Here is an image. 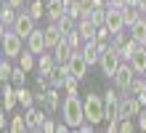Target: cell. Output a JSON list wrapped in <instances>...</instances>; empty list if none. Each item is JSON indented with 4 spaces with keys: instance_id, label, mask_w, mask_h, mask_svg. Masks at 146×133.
<instances>
[{
    "instance_id": "obj_31",
    "label": "cell",
    "mask_w": 146,
    "mask_h": 133,
    "mask_svg": "<svg viewBox=\"0 0 146 133\" xmlns=\"http://www.w3.org/2000/svg\"><path fill=\"white\" fill-rule=\"evenodd\" d=\"M125 5H138V0H125Z\"/></svg>"
},
{
    "instance_id": "obj_12",
    "label": "cell",
    "mask_w": 146,
    "mask_h": 133,
    "mask_svg": "<svg viewBox=\"0 0 146 133\" xmlns=\"http://www.w3.org/2000/svg\"><path fill=\"white\" fill-rule=\"evenodd\" d=\"M16 5H11L8 0H3V8H0V29H11L16 21Z\"/></svg>"
},
{
    "instance_id": "obj_1",
    "label": "cell",
    "mask_w": 146,
    "mask_h": 133,
    "mask_svg": "<svg viewBox=\"0 0 146 133\" xmlns=\"http://www.w3.org/2000/svg\"><path fill=\"white\" fill-rule=\"evenodd\" d=\"M61 117L72 130H77L85 122V106H82V99L77 93H66V99L61 101Z\"/></svg>"
},
{
    "instance_id": "obj_13",
    "label": "cell",
    "mask_w": 146,
    "mask_h": 133,
    "mask_svg": "<svg viewBox=\"0 0 146 133\" xmlns=\"http://www.w3.org/2000/svg\"><path fill=\"white\" fill-rule=\"evenodd\" d=\"M66 13V0H45V16L50 21H58Z\"/></svg>"
},
{
    "instance_id": "obj_14",
    "label": "cell",
    "mask_w": 146,
    "mask_h": 133,
    "mask_svg": "<svg viewBox=\"0 0 146 133\" xmlns=\"http://www.w3.org/2000/svg\"><path fill=\"white\" fill-rule=\"evenodd\" d=\"M130 64L135 69V75H146V45H138L130 56Z\"/></svg>"
},
{
    "instance_id": "obj_18",
    "label": "cell",
    "mask_w": 146,
    "mask_h": 133,
    "mask_svg": "<svg viewBox=\"0 0 146 133\" xmlns=\"http://www.w3.org/2000/svg\"><path fill=\"white\" fill-rule=\"evenodd\" d=\"M16 104H19V99H16V85L13 83H3V106L11 112Z\"/></svg>"
},
{
    "instance_id": "obj_27",
    "label": "cell",
    "mask_w": 146,
    "mask_h": 133,
    "mask_svg": "<svg viewBox=\"0 0 146 133\" xmlns=\"http://www.w3.org/2000/svg\"><path fill=\"white\" fill-rule=\"evenodd\" d=\"M77 83H80V80H77L74 75H69V77L64 80V91L66 93H77Z\"/></svg>"
},
{
    "instance_id": "obj_4",
    "label": "cell",
    "mask_w": 146,
    "mask_h": 133,
    "mask_svg": "<svg viewBox=\"0 0 146 133\" xmlns=\"http://www.w3.org/2000/svg\"><path fill=\"white\" fill-rule=\"evenodd\" d=\"M141 43H135L133 37H130V32H117V35H111V48H114L119 56H122L125 61H130V56H133V51L138 48Z\"/></svg>"
},
{
    "instance_id": "obj_9",
    "label": "cell",
    "mask_w": 146,
    "mask_h": 133,
    "mask_svg": "<svg viewBox=\"0 0 146 133\" xmlns=\"http://www.w3.org/2000/svg\"><path fill=\"white\" fill-rule=\"evenodd\" d=\"M104 27H106L111 35H117V32L127 29V27H125V19H122V8L109 5V11H106V24H104Z\"/></svg>"
},
{
    "instance_id": "obj_17",
    "label": "cell",
    "mask_w": 146,
    "mask_h": 133,
    "mask_svg": "<svg viewBox=\"0 0 146 133\" xmlns=\"http://www.w3.org/2000/svg\"><path fill=\"white\" fill-rule=\"evenodd\" d=\"M72 53H74V48L69 45L66 40H61L58 45L53 48V56H56V64H66V61L72 59Z\"/></svg>"
},
{
    "instance_id": "obj_32",
    "label": "cell",
    "mask_w": 146,
    "mask_h": 133,
    "mask_svg": "<svg viewBox=\"0 0 146 133\" xmlns=\"http://www.w3.org/2000/svg\"><path fill=\"white\" fill-rule=\"evenodd\" d=\"M106 3H109V0H106Z\"/></svg>"
},
{
    "instance_id": "obj_6",
    "label": "cell",
    "mask_w": 146,
    "mask_h": 133,
    "mask_svg": "<svg viewBox=\"0 0 146 133\" xmlns=\"http://www.w3.org/2000/svg\"><path fill=\"white\" fill-rule=\"evenodd\" d=\"M133 77H135V69H133V64H130V61H122V64H119V69L114 72V77H111V83H114V88H117V91L127 93V88H130Z\"/></svg>"
},
{
    "instance_id": "obj_8",
    "label": "cell",
    "mask_w": 146,
    "mask_h": 133,
    "mask_svg": "<svg viewBox=\"0 0 146 133\" xmlns=\"http://www.w3.org/2000/svg\"><path fill=\"white\" fill-rule=\"evenodd\" d=\"M66 67H69V72L77 77V80H82L85 75H88V69H90V64H88V59L82 56V51H74L72 53V59L66 61Z\"/></svg>"
},
{
    "instance_id": "obj_26",
    "label": "cell",
    "mask_w": 146,
    "mask_h": 133,
    "mask_svg": "<svg viewBox=\"0 0 146 133\" xmlns=\"http://www.w3.org/2000/svg\"><path fill=\"white\" fill-rule=\"evenodd\" d=\"M11 75H13V67L8 61V56H3V61H0V80L3 83H11Z\"/></svg>"
},
{
    "instance_id": "obj_2",
    "label": "cell",
    "mask_w": 146,
    "mask_h": 133,
    "mask_svg": "<svg viewBox=\"0 0 146 133\" xmlns=\"http://www.w3.org/2000/svg\"><path fill=\"white\" fill-rule=\"evenodd\" d=\"M82 106H85V120L98 125V122L106 120V106H104V96H98L96 91H90L88 96L82 99Z\"/></svg>"
},
{
    "instance_id": "obj_24",
    "label": "cell",
    "mask_w": 146,
    "mask_h": 133,
    "mask_svg": "<svg viewBox=\"0 0 146 133\" xmlns=\"http://www.w3.org/2000/svg\"><path fill=\"white\" fill-rule=\"evenodd\" d=\"M27 11H29L32 19H42V16H45V0H32Z\"/></svg>"
},
{
    "instance_id": "obj_29",
    "label": "cell",
    "mask_w": 146,
    "mask_h": 133,
    "mask_svg": "<svg viewBox=\"0 0 146 133\" xmlns=\"http://www.w3.org/2000/svg\"><path fill=\"white\" fill-rule=\"evenodd\" d=\"M138 128L146 130V112H143V109H141V114H138Z\"/></svg>"
},
{
    "instance_id": "obj_20",
    "label": "cell",
    "mask_w": 146,
    "mask_h": 133,
    "mask_svg": "<svg viewBox=\"0 0 146 133\" xmlns=\"http://www.w3.org/2000/svg\"><path fill=\"white\" fill-rule=\"evenodd\" d=\"M16 99H19V104L24 106V109H29V106H35V93H32L29 91V88L27 85H21V88H16Z\"/></svg>"
},
{
    "instance_id": "obj_30",
    "label": "cell",
    "mask_w": 146,
    "mask_h": 133,
    "mask_svg": "<svg viewBox=\"0 0 146 133\" xmlns=\"http://www.w3.org/2000/svg\"><path fill=\"white\" fill-rule=\"evenodd\" d=\"M8 3H11V5H16V8H21V5H24V0H8Z\"/></svg>"
},
{
    "instance_id": "obj_23",
    "label": "cell",
    "mask_w": 146,
    "mask_h": 133,
    "mask_svg": "<svg viewBox=\"0 0 146 133\" xmlns=\"http://www.w3.org/2000/svg\"><path fill=\"white\" fill-rule=\"evenodd\" d=\"M8 130H11V133H24V130H29V125H27V117H24V114H11Z\"/></svg>"
},
{
    "instance_id": "obj_7",
    "label": "cell",
    "mask_w": 146,
    "mask_h": 133,
    "mask_svg": "<svg viewBox=\"0 0 146 133\" xmlns=\"http://www.w3.org/2000/svg\"><path fill=\"white\" fill-rule=\"evenodd\" d=\"M35 21H37V19H32V16H29V11H24V13H19V16H16V21H13V27H11V29H13V32H19L21 37L27 40L29 35L37 29V27H35Z\"/></svg>"
},
{
    "instance_id": "obj_16",
    "label": "cell",
    "mask_w": 146,
    "mask_h": 133,
    "mask_svg": "<svg viewBox=\"0 0 146 133\" xmlns=\"http://www.w3.org/2000/svg\"><path fill=\"white\" fill-rule=\"evenodd\" d=\"M77 29H80L82 40H93V43H96V32H98V27L93 24L90 19H77Z\"/></svg>"
},
{
    "instance_id": "obj_19",
    "label": "cell",
    "mask_w": 146,
    "mask_h": 133,
    "mask_svg": "<svg viewBox=\"0 0 146 133\" xmlns=\"http://www.w3.org/2000/svg\"><path fill=\"white\" fill-rule=\"evenodd\" d=\"M141 13H143V11H141L138 5H122V19H125V27H127V29L141 19Z\"/></svg>"
},
{
    "instance_id": "obj_22",
    "label": "cell",
    "mask_w": 146,
    "mask_h": 133,
    "mask_svg": "<svg viewBox=\"0 0 146 133\" xmlns=\"http://www.w3.org/2000/svg\"><path fill=\"white\" fill-rule=\"evenodd\" d=\"M37 53H32L29 48L27 51H21V56H19V67H24V69H27V72H32V69H37Z\"/></svg>"
},
{
    "instance_id": "obj_5",
    "label": "cell",
    "mask_w": 146,
    "mask_h": 133,
    "mask_svg": "<svg viewBox=\"0 0 146 133\" xmlns=\"http://www.w3.org/2000/svg\"><path fill=\"white\" fill-rule=\"evenodd\" d=\"M122 61H125V59H122V56H119V53H117L114 48L109 45L104 53H101V61H98V67H101V75L111 80V77H114V72L119 69V64H122Z\"/></svg>"
},
{
    "instance_id": "obj_15",
    "label": "cell",
    "mask_w": 146,
    "mask_h": 133,
    "mask_svg": "<svg viewBox=\"0 0 146 133\" xmlns=\"http://www.w3.org/2000/svg\"><path fill=\"white\" fill-rule=\"evenodd\" d=\"M53 69H56V56H53V51L40 53V56H37V72H45V75H50Z\"/></svg>"
},
{
    "instance_id": "obj_3",
    "label": "cell",
    "mask_w": 146,
    "mask_h": 133,
    "mask_svg": "<svg viewBox=\"0 0 146 133\" xmlns=\"http://www.w3.org/2000/svg\"><path fill=\"white\" fill-rule=\"evenodd\" d=\"M0 43H3V53L8 59H19L24 51V37L13 29H0Z\"/></svg>"
},
{
    "instance_id": "obj_28",
    "label": "cell",
    "mask_w": 146,
    "mask_h": 133,
    "mask_svg": "<svg viewBox=\"0 0 146 133\" xmlns=\"http://www.w3.org/2000/svg\"><path fill=\"white\" fill-rule=\"evenodd\" d=\"M58 125H56V122L53 120H50V117H45V122H42V128H40V133H53Z\"/></svg>"
},
{
    "instance_id": "obj_10",
    "label": "cell",
    "mask_w": 146,
    "mask_h": 133,
    "mask_svg": "<svg viewBox=\"0 0 146 133\" xmlns=\"http://www.w3.org/2000/svg\"><path fill=\"white\" fill-rule=\"evenodd\" d=\"M27 48L32 53H37V56L45 53L48 51V45H45V29H35V32H32L29 37H27Z\"/></svg>"
},
{
    "instance_id": "obj_11",
    "label": "cell",
    "mask_w": 146,
    "mask_h": 133,
    "mask_svg": "<svg viewBox=\"0 0 146 133\" xmlns=\"http://www.w3.org/2000/svg\"><path fill=\"white\" fill-rule=\"evenodd\" d=\"M24 117H27V125H29V130H35V133H37V130L42 128V122H45V117H48V114H45V109H37V106H29Z\"/></svg>"
},
{
    "instance_id": "obj_21",
    "label": "cell",
    "mask_w": 146,
    "mask_h": 133,
    "mask_svg": "<svg viewBox=\"0 0 146 133\" xmlns=\"http://www.w3.org/2000/svg\"><path fill=\"white\" fill-rule=\"evenodd\" d=\"M130 37L135 43H141V45H146V19H143V16L130 27Z\"/></svg>"
},
{
    "instance_id": "obj_25",
    "label": "cell",
    "mask_w": 146,
    "mask_h": 133,
    "mask_svg": "<svg viewBox=\"0 0 146 133\" xmlns=\"http://www.w3.org/2000/svg\"><path fill=\"white\" fill-rule=\"evenodd\" d=\"M11 83L16 88H21V85H27V69L24 67H13V75H11Z\"/></svg>"
}]
</instances>
